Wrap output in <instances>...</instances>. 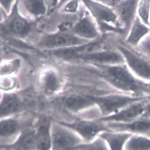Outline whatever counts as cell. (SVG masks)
I'll list each match as a JSON object with an SVG mask.
<instances>
[{
	"label": "cell",
	"instance_id": "1",
	"mask_svg": "<svg viewBox=\"0 0 150 150\" xmlns=\"http://www.w3.org/2000/svg\"><path fill=\"white\" fill-rule=\"evenodd\" d=\"M104 79L115 91L137 96H145L147 83L135 76L125 64L101 66Z\"/></svg>",
	"mask_w": 150,
	"mask_h": 150
},
{
	"label": "cell",
	"instance_id": "2",
	"mask_svg": "<svg viewBox=\"0 0 150 150\" xmlns=\"http://www.w3.org/2000/svg\"><path fill=\"white\" fill-rule=\"evenodd\" d=\"M92 16L100 33H112L125 38L126 33L120 26L117 16L112 6L95 0H79Z\"/></svg>",
	"mask_w": 150,
	"mask_h": 150
},
{
	"label": "cell",
	"instance_id": "3",
	"mask_svg": "<svg viewBox=\"0 0 150 150\" xmlns=\"http://www.w3.org/2000/svg\"><path fill=\"white\" fill-rule=\"evenodd\" d=\"M19 0H16L8 16L0 22V34L8 37L25 40L33 32L39 20H30L19 12Z\"/></svg>",
	"mask_w": 150,
	"mask_h": 150
},
{
	"label": "cell",
	"instance_id": "4",
	"mask_svg": "<svg viewBox=\"0 0 150 150\" xmlns=\"http://www.w3.org/2000/svg\"><path fill=\"white\" fill-rule=\"evenodd\" d=\"M116 48L124 56L127 66L139 79L150 83V59L134 47L122 40L116 43Z\"/></svg>",
	"mask_w": 150,
	"mask_h": 150
},
{
	"label": "cell",
	"instance_id": "5",
	"mask_svg": "<svg viewBox=\"0 0 150 150\" xmlns=\"http://www.w3.org/2000/svg\"><path fill=\"white\" fill-rule=\"evenodd\" d=\"M150 96H137L116 91L105 96H93V98L95 106L100 111L101 117L113 115L127 105L142 101Z\"/></svg>",
	"mask_w": 150,
	"mask_h": 150
},
{
	"label": "cell",
	"instance_id": "6",
	"mask_svg": "<svg viewBox=\"0 0 150 150\" xmlns=\"http://www.w3.org/2000/svg\"><path fill=\"white\" fill-rule=\"evenodd\" d=\"M89 42L77 37L70 29H59L55 32L43 35L39 40L37 45L40 49L50 51L77 46Z\"/></svg>",
	"mask_w": 150,
	"mask_h": 150
},
{
	"label": "cell",
	"instance_id": "7",
	"mask_svg": "<svg viewBox=\"0 0 150 150\" xmlns=\"http://www.w3.org/2000/svg\"><path fill=\"white\" fill-rule=\"evenodd\" d=\"M78 134L84 142L95 139L105 131H110L105 123L97 119H81L73 121H56Z\"/></svg>",
	"mask_w": 150,
	"mask_h": 150
},
{
	"label": "cell",
	"instance_id": "8",
	"mask_svg": "<svg viewBox=\"0 0 150 150\" xmlns=\"http://www.w3.org/2000/svg\"><path fill=\"white\" fill-rule=\"evenodd\" d=\"M83 142L81 138L73 131L53 121L51 150H78V146Z\"/></svg>",
	"mask_w": 150,
	"mask_h": 150
},
{
	"label": "cell",
	"instance_id": "9",
	"mask_svg": "<svg viewBox=\"0 0 150 150\" xmlns=\"http://www.w3.org/2000/svg\"><path fill=\"white\" fill-rule=\"evenodd\" d=\"M27 103L18 91L1 92L0 97V119L18 116L25 110Z\"/></svg>",
	"mask_w": 150,
	"mask_h": 150
},
{
	"label": "cell",
	"instance_id": "10",
	"mask_svg": "<svg viewBox=\"0 0 150 150\" xmlns=\"http://www.w3.org/2000/svg\"><path fill=\"white\" fill-rule=\"evenodd\" d=\"M79 19L73 24L70 31L80 39L91 41L99 39L101 34L95 21L85 9Z\"/></svg>",
	"mask_w": 150,
	"mask_h": 150
},
{
	"label": "cell",
	"instance_id": "11",
	"mask_svg": "<svg viewBox=\"0 0 150 150\" xmlns=\"http://www.w3.org/2000/svg\"><path fill=\"white\" fill-rule=\"evenodd\" d=\"M39 83L43 93L47 96H52L60 93L63 89L65 80L59 70L49 67L42 71Z\"/></svg>",
	"mask_w": 150,
	"mask_h": 150
},
{
	"label": "cell",
	"instance_id": "12",
	"mask_svg": "<svg viewBox=\"0 0 150 150\" xmlns=\"http://www.w3.org/2000/svg\"><path fill=\"white\" fill-rule=\"evenodd\" d=\"M149 99L150 96L142 101L127 105L113 115L98 119L105 123H126L131 122L142 116L145 105Z\"/></svg>",
	"mask_w": 150,
	"mask_h": 150
},
{
	"label": "cell",
	"instance_id": "13",
	"mask_svg": "<svg viewBox=\"0 0 150 150\" xmlns=\"http://www.w3.org/2000/svg\"><path fill=\"white\" fill-rule=\"evenodd\" d=\"M139 0H119L113 5L120 27L126 36L133 21L137 15Z\"/></svg>",
	"mask_w": 150,
	"mask_h": 150
},
{
	"label": "cell",
	"instance_id": "14",
	"mask_svg": "<svg viewBox=\"0 0 150 150\" xmlns=\"http://www.w3.org/2000/svg\"><path fill=\"white\" fill-rule=\"evenodd\" d=\"M77 59L100 66L125 64L124 56L116 48L115 49L98 50L81 56Z\"/></svg>",
	"mask_w": 150,
	"mask_h": 150
},
{
	"label": "cell",
	"instance_id": "15",
	"mask_svg": "<svg viewBox=\"0 0 150 150\" xmlns=\"http://www.w3.org/2000/svg\"><path fill=\"white\" fill-rule=\"evenodd\" d=\"M54 120L47 116H40L33 124L37 150H51L52 126Z\"/></svg>",
	"mask_w": 150,
	"mask_h": 150
},
{
	"label": "cell",
	"instance_id": "16",
	"mask_svg": "<svg viewBox=\"0 0 150 150\" xmlns=\"http://www.w3.org/2000/svg\"><path fill=\"white\" fill-rule=\"evenodd\" d=\"M101 44L102 41L99 38L84 44L50 51V53L56 57L65 60L77 59L83 55L101 49Z\"/></svg>",
	"mask_w": 150,
	"mask_h": 150
},
{
	"label": "cell",
	"instance_id": "17",
	"mask_svg": "<svg viewBox=\"0 0 150 150\" xmlns=\"http://www.w3.org/2000/svg\"><path fill=\"white\" fill-rule=\"evenodd\" d=\"M0 148L5 150H37L33 124L24 129L13 142L0 146Z\"/></svg>",
	"mask_w": 150,
	"mask_h": 150
},
{
	"label": "cell",
	"instance_id": "18",
	"mask_svg": "<svg viewBox=\"0 0 150 150\" xmlns=\"http://www.w3.org/2000/svg\"><path fill=\"white\" fill-rule=\"evenodd\" d=\"M113 131L126 132L132 135H147L150 132V118L141 117L126 123H105Z\"/></svg>",
	"mask_w": 150,
	"mask_h": 150
},
{
	"label": "cell",
	"instance_id": "19",
	"mask_svg": "<svg viewBox=\"0 0 150 150\" xmlns=\"http://www.w3.org/2000/svg\"><path fill=\"white\" fill-rule=\"evenodd\" d=\"M64 107L73 113H78L95 106L93 96L81 94H69L62 99Z\"/></svg>",
	"mask_w": 150,
	"mask_h": 150
},
{
	"label": "cell",
	"instance_id": "20",
	"mask_svg": "<svg viewBox=\"0 0 150 150\" xmlns=\"http://www.w3.org/2000/svg\"><path fill=\"white\" fill-rule=\"evenodd\" d=\"M150 34V26L145 24L137 15L123 41L127 45L136 47Z\"/></svg>",
	"mask_w": 150,
	"mask_h": 150
},
{
	"label": "cell",
	"instance_id": "21",
	"mask_svg": "<svg viewBox=\"0 0 150 150\" xmlns=\"http://www.w3.org/2000/svg\"><path fill=\"white\" fill-rule=\"evenodd\" d=\"M33 124H26L24 123L22 119L19 118V115L1 119L0 138L18 135L24 129Z\"/></svg>",
	"mask_w": 150,
	"mask_h": 150
},
{
	"label": "cell",
	"instance_id": "22",
	"mask_svg": "<svg viewBox=\"0 0 150 150\" xmlns=\"http://www.w3.org/2000/svg\"><path fill=\"white\" fill-rule=\"evenodd\" d=\"M132 134L110 130L102 132L99 136L106 143L109 150H125L127 140Z\"/></svg>",
	"mask_w": 150,
	"mask_h": 150
},
{
	"label": "cell",
	"instance_id": "23",
	"mask_svg": "<svg viewBox=\"0 0 150 150\" xmlns=\"http://www.w3.org/2000/svg\"><path fill=\"white\" fill-rule=\"evenodd\" d=\"M25 10L35 20L48 15L50 7L47 0H21Z\"/></svg>",
	"mask_w": 150,
	"mask_h": 150
},
{
	"label": "cell",
	"instance_id": "24",
	"mask_svg": "<svg viewBox=\"0 0 150 150\" xmlns=\"http://www.w3.org/2000/svg\"><path fill=\"white\" fill-rule=\"evenodd\" d=\"M125 150H150V138L146 135H132L127 140Z\"/></svg>",
	"mask_w": 150,
	"mask_h": 150
},
{
	"label": "cell",
	"instance_id": "25",
	"mask_svg": "<svg viewBox=\"0 0 150 150\" xmlns=\"http://www.w3.org/2000/svg\"><path fill=\"white\" fill-rule=\"evenodd\" d=\"M21 66V61L18 58L0 60V77L16 76Z\"/></svg>",
	"mask_w": 150,
	"mask_h": 150
},
{
	"label": "cell",
	"instance_id": "26",
	"mask_svg": "<svg viewBox=\"0 0 150 150\" xmlns=\"http://www.w3.org/2000/svg\"><path fill=\"white\" fill-rule=\"evenodd\" d=\"M78 150H109L105 140L98 136L88 142H83L78 146Z\"/></svg>",
	"mask_w": 150,
	"mask_h": 150
},
{
	"label": "cell",
	"instance_id": "27",
	"mask_svg": "<svg viewBox=\"0 0 150 150\" xmlns=\"http://www.w3.org/2000/svg\"><path fill=\"white\" fill-rule=\"evenodd\" d=\"M18 81L15 76L0 77V92L16 91Z\"/></svg>",
	"mask_w": 150,
	"mask_h": 150
},
{
	"label": "cell",
	"instance_id": "28",
	"mask_svg": "<svg viewBox=\"0 0 150 150\" xmlns=\"http://www.w3.org/2000/svg\"><path fill=\"white\" fill-rule=\"evenodd\" d=\"M137 15L145 24L150 26V0H139Z\"/></svg>",
	"mask_w": 150,
	"mask_h": 150
},
{
	"label": "cell",
	"instance_id": "29",
	"mask_svg": "<svg viewBox=\"0 0 150 150\" xmlns=\"http://www.w3.org/2000/svg\"><path fill=\"white\" fill-rule=\"evenodd\" d=\"M134 48L150 59V34L146 36L137 47Z\"/></svg>",
	"mask_w": 150,
	"mask_h": 150
},
{
	"label": "cell",
	"instance_id": "30",
	"mask_svg": "<svg viewBox=\"0 0 150 150\" xmlns=\"http://www.w3.org/2000/svg\"><path fill=\"white\" fill-rule=\"evenodd\" d=\"M79 0H71L66 3L61 9H62L63 13L67 14L76 13L79 9Z\"/></svg>",
	"mask_w": 150,
	"mask_h": 150
},
{
	"label": "cell",
	"instance_id": "31",
	"mask_svg": "<svg viewBox=\"0 0 150 150\" xmlns=\"http://www.w3.org/2000/svg\"><path fill=\"white\" fill-rule=\"evenodd\" d=\"M14 0H0V5L7 14H9L14 3Z\"/></svg>",
	"mask_w": 150,
	"mask_h": 150
},
{
	"label": "cell",
	"instance_id": "32",
	"mask_svg": "<svg viewBox=\"0 0 150 150\" xmlns=\"http://www.w3.org/2000/svg\"><path fill=\"white\" fill-rule=\"evenodd\" d=\"M70 1L71 0H57L55 6L52 8L49 11V14H51L54 12L59 11L63 6Z\"/></svg>",
	"mask_w": 150,
	"mask_h": 150
},
{
	"label": "cell",
	"instance_id": "33",
	"mask_svg": "<svg viewBox=\"0 0 150 150\" xmlns=\"http://www.w3.org/2000/svg\"><path fill=\"white\" fill-rule=\"evenodd\" d=\"M141 117L150 118V99L146 103L144 113Z\"/></svg>",
	"mask_w": 150,
	"mask_h": 150
},
{
	"label": "cell",
	"instance_id": "34",
	"mask_svg": "<svg viewBox=\"0 0 150 150\" xmlns=\"http://www.w3.org/2000/svg\"><path fill=\"white\" fill-rule=\"evenodd\" d=\"M6 13L4 9L0 7V22L3 21L6 17Z\"/></svg>",
	"mask_w": 150,
	"mask_h": 150
},
{
	"label": "cell",
	"instance_id": "35",
	"mask_svg": "<svg viewBox=\"0 0 150 150\" xmlns=\"http://www.w3.org/2000/svg\"><path fill=\"white\" fill-rule=\"evenodd\" d=\"M95 1L108 4L111 6H112L113 3V0H95Z\"/></svg>",
	"mask_w": 150,
	"mask_h": 150
},
{
	"label": "cell",
	"instance_id": "36",
	"mask_svg": "<svg viewBox=\"0 0 150 150\" xmlns=\"http://www.w3.org/2000/svg\"><path fill=\"white\" fill-rule=\"evenodd\" d=\"M147 95L150 96V83H147Z\"/></svg>",
	"mask_w": 150,
	"mask_h": 150
},
{
	"label": "cell",
	"instance_id": "37",
	"mask_svg": "<svg viewBox=\"0 0 150 150\" xmlns=\"http://www.w3.org/2000/svg\"><path fill=\"white\" fill-rule=\"evenodd\" d=\"M50 1H52V7L50 8V10L52 8L55 6L56 2H57V0H50ZM50 10H49V11H50Z\"/></svg>",
	"mask_w": 150,
	"mask_h": 150
},
{
	"label": "cell",
	"instance_id": "38",
	"mask_svg": "<svg viewBox=\"0 0 150 150\" xmlns=\"http://www.w3.org/2000/svg\"><path fill=\"white\" fill-rule=\"evenodd\" d=\"M146 136H147L149 137L150 138V132H149V133H148V134H147V135H146Z\"/></svg>",
	"mask_w": 150,
	"mask_h": 150
},
{
	"label": "cell",
	"instance_id": "39",
	"mask_svg": "<svg viewBox=\"0 0 150 150\" xmlns=\"http://www.w3.org/2000/svg\"><path fill=\"white\" fill-rule=\"evenodd\" d=\"M1 93L0 92V97H1Z\"/></svg>",
	"mask_w": 150,
	"mask_h": 150
},
{
	"label": "cell",
	"instance_id": "40",
	"mask_svg": "<svg viewBox=\"0 0 150 150\" xmlns=\"http://www.w3.org/2000/svg\"><path fill=\"white\" fill-rule=\"evenodd\" d=\"M149 22H150V19H149Z\"/></svg>",
	"mask_w": 150,
	"mask_h": 150
},
{
	"label": "cell",
	"instance_id": "41",
	"mask_svg": "<svg viewBox=\"0 0 150 150\" xmlns=\"http://www.w3.org/2000/svg\"></svg>",
	"mask_w": 150,
	"mask_h": 150
}]
</instances>
